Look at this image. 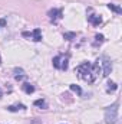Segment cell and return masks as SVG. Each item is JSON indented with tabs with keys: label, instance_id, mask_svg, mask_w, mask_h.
I'll list each match as a JSON object with an SVG mask.
<instances>
[{
	"label": "cell",
	"instance_id": "obj_15",
	"mask_svg": "<svg viewBox=\"0 0 122 124\" xmlns=\"http://www.w3.org/2000/svg\"><path fill=\"white\" fill-rule=\"evenodd\" d=\"M116 88H118V87H116V84H115V82H111V81L108 82V93H111V91H115Z\"/></svg>",
	"mask_w": 122,
	"mask_h": 124
},
{
	"label": "cell",
	"instance_id": "obj_11",
	"mask_svg": "<svg viewBox=\"0 0 122 124\" xmlns=\"http://www.w3.org/2000/svg\"><path fill=\"white\" fill-rule=\"evenodd\" d=\"M103 43V35H95V42H93V46H99Z\"/></svg>",
	"mask_w": 122,
	"mask_h": 124
},
{
	"label": "cell",
	"instance_id": "obj_12",
	"mask_svg": "<svg viewBox=\"0 0 122 124\" xmlns=\"http://www.w3.org/2000/svg\"><path fill=\"white\" fill-rule=\"evenodd\" d=\"M26 107L23 105V104H19V105H10V107H7V110L9 111H17V110H25Z\"/></svg>",
	"mask_w": 122,
	"mask_h": 124
},
{
	"label": "cell",
	"instance_id": "obj_4",
	"mask_svg": "<svg viewBox=\"0 0 122 124\" xmlns=\"http://www.w3.org/2000/svg\"><path fill=\"white\" fill-rule=\"evenodd\" d=\"M47 16H49V20H50L52 23H58L62 19V16H63V12H62V9L53 7V9H50V10L47 12Z\"/></svg>",
	"mask_w": 122,
	"mask_h": 124
},
{
	"label": "cell",
	"instance_id": "obj_9",
	"mask_svg": "<svg viewBox=\"0 0 122 124\" xmlns=\"http://www.w3.org/2000/svg\"><path fill=\"white\" fill-rule=\"evenodd\" d=\"M106 6H108V9H109V10H112V12H115L116 15H121V13H122V9L119 7V6H116V4H114V3H108Z\"/></svg>",
	"mask_w": 122,
	"mask_h": 124
},
{
	"label": "cell",
	"instance_id": "obj_17",
	"mask_svg": "<svg viewBox=\"0 0 122 124\" xmlns=\"http://www.w3.org/2000/svg\"><path fill=\"white\" fill-rule=\"evenodd\" d=\"M0 25H1V26H4V25H6V20H4V19H1V20H0Z\"/></svg>",
	"mask_w": 122,
	"mask_h": 124
},
{
	"label": "cell",
	"instance_id": "obj_16",
	"mask_svg": "<svg viewBox=\"0 0 122 124\" xmlns=\"http://www.w3.org/2000/svg\"><path fill=\"white\" fill-rule=\"evenodd\" d=\"M70 90H72V91H75V93H78L79 95L82 94V90H81L78 85H75V84H72V85H70Z\"/></svg>",
	"mask_w": 122,
	"mask_h": 124
},
{
	"label": "cell",
	"instance_id": "obj_19",
	"mask_svg": "<svg viewBox=\"0 0 122 124\" xmlns=\"http://www.w3.org/2000/svg\"><path fill=\"white\" fill-rule=\"evenodd\" d=\"M0 63H1V56H0Z\"/></svg>",
	"mask_w": 122,
	"mask_h": 124
},
{
	"label": "cell",
	"instance_id": "obj_18",
	"mask_svg": "<svg viewBox=\"0 0 122 124\" xmlns=\"http://www.w3.org/2000/svg\"><path fill=\"white\" fill-rule=\"evenodd\" d=\"M1 95H3V91H1V88H0V98H1Z\"/></svg>",
	"mask_w": 122,
	"mask_h": 124
},
{
	"label": "cell",
	"instance_id": "obj_1",
	"mask_svg": "<svg viewBox=\"0 0 122 124\" xmlns=\"http://www.w3.org/2000/svg\"><path fill=\"white\" fill-rule=\"evenodd\" d=\"M76 72H78V75H79L83 81H86V82H93V81L98 78L99 72H101L99 61L96 62V63H93V65H92L91 62H85V63H82V65H79V66L76 68Z\"/></svg>",
	"mask_w": 122,
	"mask_h": 124
},
{
	"label": "cell",
	"instance_id": "obj_3",
	"mask_svg": "<svg viewBox=\"0 0 122 124\" xmlns=\"http://www.w3.org/2000/svg\"><path fill=\"white\" fill-rule=\"evenodd\" d=\"M52 62H53V66H55L56 69H61V71H66L68 66H69V59H68V56H65V55H58V56H55Z\"/></svg>",
	"mask_w": 122,
	"mask_h": 124
},
{
	"label": "cell",
	"instance_id": "obj_8",
	"mask_svg": "<svg viewBox=\"0 0 122 124\" xmlns=\"http://www.w3.org/2000/svg\"><path fill=\"white\" fill-rule=\"evenodd\" d=\"M13 72H14V78H16L17 81H22L23 78H26L25 71H23V69H20V68H14V69H13Z\"/></svg>",
	"mask_w": 122,
	"mask_h": 124
},
{
	"label": "cell",
	"instance_id": "obj_14",
	"mask_svg": "<svg viewBox=\"0 0 122 124\" xmlns=\"http://www.w3.org/2000/svg\"><path fill=\"white\" fill-rule=\"evenodd\" d=\"M63 36H65V39H68V40H73V39L76 38V33H73V32H70V33H65Z\"/></svg>",
	"mask_w": 122,
	"mask_h": 124
},
{
	"label": "cell",
	"instance_id": "obj_10",
	"mask_svg": "<svg viewBox=\"0 0 122 124\" xmlns=\"http://www.w3.org/2000/svg\"><path fill=\"white\" fill-rule=\"evenodd\" d=\"M22 88H23V91L26 94H32L34 93V87L32 85V84H29V82H25L23 85H22Z\"/></svg>",
	"mask_w": 122,
	"mask_h": 124
},
{
	"label": "cell",
	"instance_id": "obj_2",
	"mask_svg": "<svg viewBox=\"0 0 122 124\" xmlns=\"http://www.w3.org/2000/svg\"><path fill=\"white\" fill-rule=\"evenodd\" d=\"M118 107H119V102H114L112 105L105 108V123L106 124H115L118 121Z\"/></svg>",
	"mask_w": 122,
	"mask_h": 124
},
{
	"label": "cell",
	"instance_id": "obj_6",
	"mask_svg": "<svg viewBox=\"0 0 122 124\" xmlns=\"http://www.w3.org/2000/svg\"><path fill=\"white\" fill-rule=\"evenodd\" d=\"M23 38H29L34 42H40L42 40V31L40 29H34L33 32H23L22 33Z\"/></svg>",
	"mask_w": 122,
	"mask_h": 124
},
{
	"label": "cell",
	"instance_id": "obj_13",
	"mask_svg": "<svg viewBox=\"0 0 122 124\" xmlns=\"http://www.w3.org/2000/svg\"><path fill=\"white\" fill-rule=\"evenodd\" d=\"M34 105L36 107H40V108H46V101L45 100H36L34 101Z\"/></svg>",
	"mask_w": 122,
	"mask_h": 124
},
{
	"label": "cell",
	"instance_id": "obj_7",
	"mask_svg": "<svg viewBox=\"0 0 122 124\" xmlns=\"http://www.w3.org/2000/svg\"><path fill=\"white\" fill-rule=\"evenodd\" d=\"M88 22L93 25V26H99L101 23H102V17L99 16V15H89L88 16Z\"/></svg>",
	"mask_w": 122,
	"mask_h": 124
},
{
	"label": "cell",
	"instance_id": "obj_5",
	"mask_svg": "<svg viewBox=\"0 0 122 124\" xmlns=\"http://www.w3.org/2000/svg\"><path fill=\"white\" fill-rule=\"evenodd\" d=\"M99 61V59H98ZM101 65H102V75L103 77H109V74H111V71H112V62L109 61L108 58H102L101 59Z\"/></svg>",
	"mask_w": 122,
	"mask_h": 124
}]
</instances>
